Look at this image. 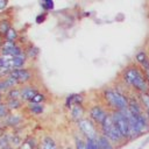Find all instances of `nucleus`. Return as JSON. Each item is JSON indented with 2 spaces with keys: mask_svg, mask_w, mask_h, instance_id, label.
I'll return each instance as SVG.
<instances>
[{
  "mask_svg": "<svg viewBox=\"0 0 149 149\" xmlns=\"http://www.w3.org/2000/svg\"><path fill=\"white\" fill-rule=\"evenodd\" d=\"M3 102H5V93L0 92V104H3Z\"/></svg>",
  "mask_w": 149,
  "mask_h": 149,
  "instance_id": "31",
  "label": "nucleus"
},
{
  "mask_svg": "<svg viewBox=\"0 0 149 149\" xmlns=\"http://www.w3.org/2000/svg\"><path fill=\"white\" fill-rule=\"evenodd\" d=\"M109 113L111 112L102 102H93L87 107V116L98 127H100L104 123V121L107 119Z\"/></svg>",
  "mask_w": 149,
  "mask_h": 149,
  "instance_id": "6",
  "label": "nucleus"
},
{
  "mask_svg": "<svg viewBox=\"0 0 149 149\" xmlns=\"http://www.w3.org/2000/svg\"><path fill=\"white\" fill-rule=\"evenodd\" d=\"M119 79L129 91L136 94L149 91V84L146 79L144 71L135 62L129 63L121 70Z\"/></svg>",
  "mask_w": 149,
  "mask_h": 149,
  "instance_id": "1",
  "label": "nucleus"
},
{
  "mask_svg": "<svg viewBox=\"0 0 149 149\" xmlns=\"http://www.w3.org/2000/svg\"><path fill=\"white\" fill-rule=\"evenodd\" d=\"M137 97H139V100L142 107L144 108V112H149V92L137 93Z\"/></svg>",
  "mask_w": 149,
  "mask_h": 149,
  "instance_id": "22",
  "label": "nucleus"
},
{
  "mask_svg": "<svg viewBox=\"0 0 149 149\" xmlns=\"http://www.w3.org/2000/svg\"><path fill=\"white\" fill-rule=\"evenodd\" d=\"M9 76L15 78L20 86H23V85H27L28 83L31 81V79L34 78V71L31 69H29V68L15 69V70L10 71Z\"/></svg>",
  "mask_w": 149,
  "mask_h": 149,
  "instance_id": "8",
  "label": "nucleus"
},
{
  "mask_svg": "<svg viewBox=\"0 0 149 149\" xmlns=\"http://www.w3.org/2000/svg\"><path fill=\"white\" fill-rule=\"evenodd\" d=\"M9 113H10V112H9V109L7 108L6 104H5V102H3V104H0V121H3V120L8 116Z\"/></svg>",
  "mask_w": 149,
  "mask_h": 149,
  "instance_id": "27",
  "label": "nucleus"
},
{
  "mask_svg": "<svg viewBox=\"0 0 149 149\" xmlns=\"http://www.w3.org/2000/svg\"><path fill=\"white\" fill-rule=\"evenodd\" d=\"M87 116V108L84 105H74L69 108V118L74 125Z\"/></svg>",
  "mask_w": 149,
  "mask_h": 149,
  "instance_id": "9",
  "label": "nucleus"
},
{
  "mask_svg": "<svg viewBox=\"0 0 149 149\" xmlns=\"http://www.w3.org/2000/svg\"><path fill=\"white\" fill-rule=\"evenodd\" d=\"M38 149H59V147L51 135H44L40 141Z\"/></svg>",
  "mask_w": 149,
  "mask_h": 149,
  "instance_id": "14",
  "label": "nucleus"
},
{
  "mask_svg": "<svg viewBox=\"0 0 149 149\" xmlns=\"http://www.w3.org/2000/svg\"><path fill=\"white\" fill-rule=\"evenodd\" d=\"M8 147H10L8 133L1 132V133H0V149H6V148H8Z\"/></svg>",
  "mask_w": 149,
  "mask_h": 149,
  "instance_id": "25",
  "label": "nucleus"
},
{
  "mask_svg": "<svg viewBox=\"0 0 149 149\" xmlns=\"http://www.w3.org/2000/svg\"><path fill=\"white\" fill-rule=\"evenodd\" d=\"M146 115H147V118H148V121H149V112H146Z\"/></svg>",
  "mask_w": 149,
  "mask_h": 149,
  "instance_id": "34",
  "label": "nucleus"
},
{
  "mask_svg": "<svg viewBox=\"0 0 149 149\" xmlns=\"http://www.w3.org/2000/svg\"><path fill=\"white\" fill-rule=\"evenodd\" d=\"M135 63L144 71V70H148L149 69V51L143 49V50H139L136 54H135Z\"/></svg>",
  "mask_w": 149,
  "mask_h": 149,
  "instance_id": "11",
  "label": "nucleus"
},
{
  "mask_svg": "<svg viewBox=\"0 0 149 149\" xmlns=\"http://www.w3.org/2000/svg\"><path fill=\"white\" fill-rule=\"evenodd\" d=\"M148 17H149V13H148Z\"/></svg>",
  "mask_w": 149,
  "mask_h": 149,
  "instance_id": "35",
  "label": "nucleus"
},
{
  "mask_svg": "<svg viewBox=\"0 0 149 149\" xmlns=\"http://www.w3.org/2000/svg\"><path fill=\"white\" fill-rule=\"evenodd\" d=\"M111 116L113 119L115 127L118 128V130L122 135V137L127 142H129V137H130L129 122H128V119H127L125 112L123 111H113V112H111Z\"/></svg>",
  "mask_w": 149,
  "mask_h": 149,
  "instance_id": "7",
  "label": "nucleus"
},
{
  "mask_svg": "<svg viewBox=\"0 0 149 149\" xmlns=\"http://www.w3.org/2000/svg\"><path fill=\"white\" fill-rule=\"evenodd\" d=\"M24 52H26L27 59H28V58H29V59H35V58L38 56L40 50H38V48H36V47L31 45V47H28V49H26V50H24Z\"/></svg>",
  "mask_w": 149,
  "mask_h": 149,
  "instance_id": "24",
  "label": "nucleus"
},
{
  "mask_svg": "<svg viewBox=\"0 0 149 149\" xmlns=\"http://www.w3.org/2000/svg\"><path fill=\"white\" fill-rule=\"evenodd\" d=\"M27 111L31 115H41L44 112V105L35 104V102H27Z\"/></svg>",
  "mask_w": 149,
  "mask_h": 149,
  "instance_id": "18",
  "label": "nucleus"
},
{
  "mask_svg": "<svg viewBox=\"0 0 149 149\" xmlns=\"http://www.w3.org/2000/svg\"><path fill=\"white\" fill-rule=\"evenodd\" d=\"M99 94L101 102L108 108L109 112L125 111L128 108V93L119 91L113 85L102 87Z\"/></svg>",
  "mask_w": 149,
  "mask_h": 149,
  "instance_id": "2",
  "label": "nucleus"
},
{
  "mask_svg": "<svg viewBox=\"0 0 149 149\" xmlns=\"http://www.w3.org/2000/svg\"><path fill=\"white\" fill-rule=\"evenodd\" d=\"M45 100H47V97H45V94L43 93V92H38L34 98H33V100L31 101H29V102H35V104H42V105H44V102H45Z\"/></svg>",
  "mask_w": 149,
  "mask_h": 149,
  "instance_id": "26",
  "label": "nucleus"
},
{
  "mask_svg": "<svg viewBox=\"0 0 149 149\" xmlns=\"http://www.w3.org/2000/svg\"><path fill=\"white\" fill-rule=\"evenodd\" d=\"M9 99H21V88H20V86L13 87V88L8 90L5 93V100H9Z\"/></svg>",
  "mask_w": 149,
  "mask_h": 149,
  "instance_id": "20",
  "label": "nucleus"
},
{
  "mask_svg": "<svg viewBox=\"0 0 149 149\" xmlns=\"http://www.w3.org/2000/svg\"><path fill=\"white\" fill-rule=\"evenodd\" d=\"M5 104H6L7 108L9 109V112L13 113V112L19 111L23 106L24 102L21 99H9V100H5Z\"/></svg>",
  "mask_w": 149,
  "mask_h": 149,
  "instance_id": "17",
  "label": "nucleus"
},
{
  "mask_svg": "<svg viewBox=\"0 0 149 149\" xmlns=\"http://www.w3.org/2000/svg\"><path fill=\"white\" fill-rule=\"evenodd\" d=\"M8 1L9 0H0V12H3L8 5Z\"/></svg>",
  "mask_w": 149,
  "mask_h": 149,
  "instance_id": "30",
  "label": "nucleus"
},
{
  "mask_svg": "<svg viewBox=\"0 0 149 149\" xmlns=\"http://www.w3.org/2000/svg\"><path fill=\"white\" fill-rule=\"evenodd\" d=\"M38 144L35 137H26L19 149H37Z\"/></svg>",
  "mask_w": 149,
  "mask_h": 149,
  "instance_id": "19",
  "label": "nucleus"
},
{
  "mask_svg": "<svg viewBox=\"0 0 149 149\" xmlns=\"http://www.w3.org/2000/svg\"><path fill=\"white\" fill-rule=\"evenodd\" d=\"M12 22L9 19H2L0 20V36L3 38V36L6 35V33L12 28Z\"/></svg>",
  "mask_w": 149,
  "mask_h": 149,
  "instance_id": "21",
  "label": "nucleus"
},
{
  "mask_svg": "<svg viewBox=\"0 0 149 149\" xmlns=\"http://www.w3.org/2000/svg\"><path fill=\"white\" fill-rule=\"evenodd\" d=\"M86 146H87V149H98L95 140H86Z\"/></svg>",
  "mask_w": 149,
  "mask_h": 149,
  "instance_id": "29",
  "label": "nucleus"
},
{
  "mask_svg": "<svg viewBox=\"0 0 149 149\" xmlns=\"http://www.w3.org/2000/svg\"><path fill=\"white\" fill-rule=\"evenodd\" d=\"M76 130L85 139V140H97L100 134L99 127L88 118H84L79 122L76 123Z\"/></svg>",
  "mask_w": 149,
  "mask_h": 149,
  "instance_id": "5",
  "label": "nucleus"
},
{
  "mask_svg": "<svg viewBox=\"0 0 149 149\" xmlns=\"http://www.w3.org/2000/svg\"><path fill=\"white\" fill-rule=\"evenodd\" d=\"M97 147L98 149H116V147L113 144V142L111 140H108L106 136H104L102 134H99V136L97 137Z\"/></svg>",
  "mask_w": 149,
  "mask_h": 149,
  "instance_id": "15",
  "label": "nucleus"
},
{
  "mask_svg": "<svg viewBox=\"0 0 149 149\" xmlns=\"http://www.w3.org/2000/svg\"><path fill=\"white\" fill-rule=\"evenodd\" d=\"M99 130H100V134H102L104 136H106L108 140H111L113 142V144L116 147V149H120L127 144V141L122 137V135L115 127L113 119L111 116V113L107 116V119L104 121V123L99 127Z\"/></svg>",
  "mask_w": 149,
  "mask_h": 149,
  "instance_id": "4",
  "label": "nucleus"
},
{
  "mask_svg": "<svg viewBox=\"0 0 149 149\" xmlns=\"http://www.w3.org/2000/svg\"><path fill=\"white\" fill-rule=\"evenodd\" d=\"M123 112L129 122V130H130L129 141L140 139L141 136L149 133V121L146 115V112L140 114H133L128 109H125Z\"/></svg>",
  "mask_w": 149,
  "mask_h": 149,
  "instance_id": "3",
  "label": "nucleus"
},
{
  "mask_svg": "<svg viewBox=\"0 0 149 149\" xmlns=\"http://www.w3.org/2000/svg\"><path fill=\"white\" fill-rule=\"evenodd\" d=\"M148 92H149V91H148Z\"/></svg>",
  "mask_w": 149,
  "mask_h": 149,
  "instance_id": "36",
  "label": "nucleus"
},
{
  "mask_svg": "<svg viewBox=\"0 0 149 149\" xmlns=\"http://www.w3.org/2000/svg\"><path fill=\"white\" fill-rule=\"evenodd\" d=\"M41 6L44 10H51L54 8V1L52 0H41Z\"/></svg>",
  "mask_w": 149,
  "mask_h": 149,
  "instance_id": "28",
  "label": "nucleus"
},
{
  "mask_svg": "<svg viewBox=\"0 0 149 149\" xmlns=\"http://www.w3.org/2000/svg\"><path fill=\"white\" fill-rule=\"evenodd\" d=\"M85 102V94L84 93H72L66 97L65 99V106L70 108L74 105H84Z\"/></svg>",
  "mask_w": 149,
  "mask_h": 149,
  "instance_id": "13",
  "label": "nucleus"
},
{
  "mask_svg": "<svg viewBox=\"0 0 149 149\" xmlns=\"http://www.w3.org/2000/svg\"><path fill=\"white\" fill-rule=\"evenodd\" d=\"M2 122H3V125H5L6 127H10V128L15 129V128H17L19 126L22 125L23 119H22V116H21L20 114H17V113H9L8 116H7Z\"/></svg>",
  "mask_w": 149,
  "mask_h": 149,
  "instance_id": "12",
  "label": "nucleus"
},
{
  "mask_svg": "<svg viewBox=\"0 0 149 149\" xmlns=\"http://www.w3.org/2000/svg\"><path fill=\"white\" fill-rule=\"evenodd\" d=\"M72 140H73V147H74V149H87L86 140H85L77 130L73 132V134H72Z\"/></svg>",
  "mask_w": 149,
  "mask_h": 149,
  "instance_id": "16",
  "label": "nucleus"
},
{
  "mask_svg": "<svg viewBox=\"0 0 149 149\" xmlns=\"http://www.w3.org/2000/svg\"><path fill=\"white\" fill-rule=\"evenodd\" d=\"M63 149H74V147H73V146H71V144H66Z\"/></svg>",
  "mask_w": 149,
  "mask_h": 149,
  "instance_id": "33",
  "label": "nucleus"
},
{
  "mask_svg": "<svg viewBox=\"0 0 149 149\" xmlns=\"http://www.w3.org/2000/svg\"><path fill=\"white\" fill-rule=\"evenodd\" d=\"M144 76H146V79H147V81L149 84V69L148 70H144Z\"/></svg>",
  "mask_w": 149,
  "mask_h": 149,
  "instance_id": "32",
  "label": "nucleus"
},
{
  "mask_svg": "<svg viewBox=\"0 0 149 149\" xmlns=\"http://www.w3.org/2000/svg\"><path fill=\"white\" fill-rule=\"evenodd\" d=\"M21 88V100L23 102H29L33 100V98L40 92L38 88H36L34 85H23V86H20Z\"/></svg>",
  "mask_w": 149,
  "mask_h": 149,
  "instance_id": "10",
  "label": "nucleus"
},
{
  "mask_svg": "<svg viewBox=\"0 0 149 149\" xmlns=\"http://www.w3.org/2000/svg\"><path fill=\"white\" fill-rule=\"evenodd\" d=\"M17 38H19V33H17V30H16L14 27H12V28L6 33V35L3 36V40H5V41H8V42H15V43H16Z\"/></svg>",
  "mask_w": 149,
  "mask_h": 149,
  "instance_id": "23",
  "label": "nucleus"
}]
</instances>
